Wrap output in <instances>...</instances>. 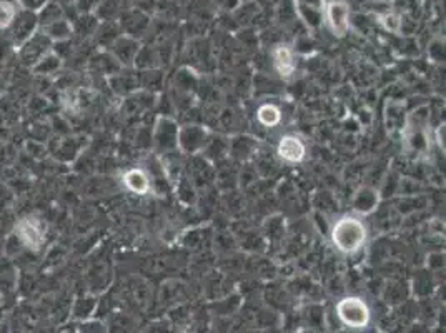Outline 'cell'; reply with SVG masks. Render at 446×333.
I'll list each match as a JSON object with an SVG mask.
<instances>
[{"mask_svg": "<svg viewBox=\"0 0 446 333\" xmlns=\"http://www.w3.org/2000/svg\"><path fill=\"white\" fill-rule=\"evenodd\" d=\"M330 240L337 251L343 255H356L368 242V227L360 217L341 215L332 225Z\"/></svg>", "mask_w": 446, "mask_h": 333, "instance_id": "obj_1", "label": "cell"}, {"mask_svg": "<svg viewBox=\"0 0 446 333\" xmlns=\"http://www.w3.org/2000/svg\"><path fill=\"white\" fill-rule=\"evenodd\" d=\"M337 315L348 328H365L371 320L367 301L360 297H345L337 304Z\"/></svg>", "mask_w": 446, "mask_h": 333, "instance_id": "obj_2", "label": "cell"}, {"mask_svg": "<svg viewBox=\"0 0 446 333\" xmlns=\"http://www.w3.org/2000/svg\"><path fill=\"white\" fill-rule=\"evenodd\" d=\"M323 22L334 37L343 38L350 32L352 12L345 0H330L323 7Z\"/></svg>", "mask_w": 446, "mask_h": 333, "instance_id": "obj_3", "label": "cell"}, {"mask_svg": "<svg viewBox=\"0 0 446 333\" xmlns=\"http://www.w3.org/2000/svg\"><path fill=\"white\" fill-rule=\"evenodd\" d=\"M306 152H309V149H306L305 140L295 134L282 135L278 143H276V155L285 164H302L305 160Z\"/></svg>", "mask_w": 446, "mask_h": 333, "instance_id": "obj_4", "label": "cell"}, {"mask_svg": "<svg viewBox=\"0 0 446 333\" xmlns=\"http://www.w3.org/2000/svg\"><path fill=\"white\" fill-rule=\"evenodd\" d=\"M38 15L34 10H21L15 15L12 27V42L15 49H21L34 34L38 32Z\"/></svg>", "mask_w": 446, "mask_h": 333, "instance_id": "obj_5", "label": "cell"}, {"mask_svg": "<svg viewBox=\"0 0 446 333\" xmlns=\"http://www.w3.org/2000/svg\"><path fill=\"white\" fill-rule=\"evenodd\" d=\"M50 49H52V40L42 32H36L21 49H18V56H21V60L24 62L25 65L34 67L42 57L47 56Z\"/></svg>", "mask_w": 446, "mask_h": 333, "instance_id": "obj_6", "label": "cell"}, {"mask_svg": "<svg viewBox=\"0 0 446 333\" xmlns=\"http://www.w3.org/2000/svg\"><path fill=\"white\" fill-rule=\"evenodd\" d=\"M272 64L275 72L278 73L282 79H290L297 71V59H295V52L290 45L278 44L272 49Z\"/></svg>", "mask_w": 446, "mask_h": 333, "instance_id": "obj_7", "label": "cell"}, {"mask_svg": "<svg viewBox=\"0 0 446 333\" xmlns=\"http://www.w3.org/2000/svg\"><path fill=\"white\" fill-rule=\"evenodd\" d=\"M122 184L129 192L135 195H147L152 188V180H150L148 172L142 166H133V169L125 170L122 175Z\"/></svg>", "mask_w": 446, "mask_h": 333, "instance_id": "obj_8", "label": "cell"}, {"mask_svg": "<svg viewBox=\"0 0 446 333\" xmlns=\"http://www.w3.org/2000/svg\"><path fill=\"white\" fill-rule=\"evenodd\" d=\"M17 235L30 249H38L44 243L45 234L42 223L36 219H25L17 225Z\"/></svg>", "mask_w": 446, "mask_h": 333, "instance_id": "obj_9", "label": "cell"}, {"mask_svg": "<svg viewBox=\"0 0 446 333\" xmlns=\"http://www.w3.org/2000/svg\"><path fill=\"white\" fill-rule=\"evenodd\" d=\"M283 114L280 110L278 106L275 103H261V106L257 108V120H259L260 125L267 127V129H275L282 123Z\"/></svg>", "mask_w": 446, "mask_h": 333, "instance_id": "obj_10", "label": "cell"}, {"mask_svg": "<svg viewBox=\"0 0 446 333\" xmlns=\"http://www.w3.org/2000/svg\"><path fill=\"white\" fill-rule=\"evenodd\" d=\"M42 34L52 42H64L72 36V25L65 18H57L47 25H42Z\"/></svg>", "mask_w": 446, "mask_h": 333, "instance_id": "obj_11", "label": "cell"}, {"mask_svg": "<svg viewBox=\"0 0 446 333\" xmlns=\"http://www.w3.org/2000/svg\"><path fill=\"white\" fill-rule=\"evenodd\" d=\"M376 202H378V195L370 190V188H363L355 199V210L358 212V214L367 215L375 210Z\"/></svg>", "mask_w": 446, "mask_h": 333, "instance_id": "obj_12", "label": "cell"}, {"mask_svg": "<svg viewBox=\"0 0 446 333\" xmlns=\"http://www.w3.org/2000/svg\"><path fill=\"white\" fill-rule=\"evenodd\" d=\"M60 64H62V62H60L59 57H57L55 53H53L52 50H50L47 56L42 57V59L38 60L32 69H34V72L42 73V75H49V73L55 72L57 69L60 67Z\"/></svg>", "mask_w": 446, "mask_h": 333, "instance_id": "obj_13", "label": "cell"}, {"mask_svg": "<svg viewBox=\"0 0 446 333\" xmlns=\"http://www.w3.org/2000/svg\"><path fill=\"white\" fill-rule=\"evenodd\" d=\"M17 12V5H15L14 2H3V0H0V30L9 29V27L14 24Z\"/></svg>", "mask_w": 446, "mask_h": 333, "instance_id": "obj_14", "label": "cell"}, {"mask_svg": "<svg viewBox=\"0 0 446 333\" xmlns=\"http://www.w3.org/2000/svg\"><path fill=\"white\" fill-rule=\"evenodd\" d=\"M380 22H382L384 29L391 30V32H397V30L399 29V24H402V22H399V18H398V15H395V14L382 15V17H380Z\"/></svg>", "mask_w": 446, "mask_h": 333, "instance_id": "obj_15", "label": "cell"}]
</instances>
